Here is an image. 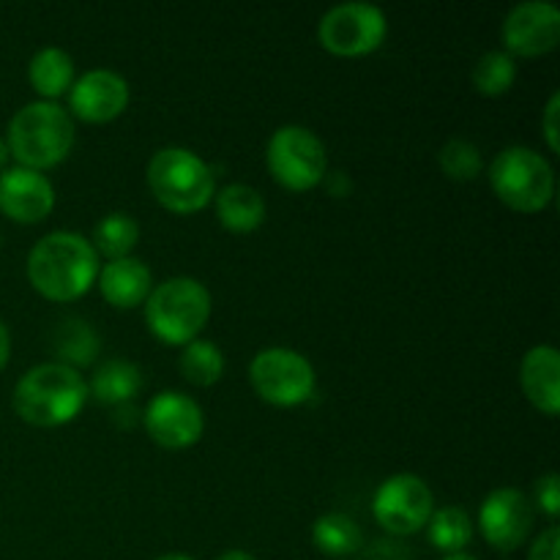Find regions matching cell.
Instances as JSON below:
<instances>
[{
    "mask_svg": "<svg viewBox=\"0 0 560 560\" xmlns=\"http://www.w3.org/2000/svg\"><path fill=\"white\" fill-rule=\"evenodd\" d=\"M98 255L82 235L58 230L44 235L27 255V279L49 301H74L96 284Z\"/></svg>",
    "mask_w": 560,
    "mask_h": 560,
    "instance_id": "6da1fadb",
    "label": "cell"
},
{
    "mask_svg": "<svg viewBox=\"0 0 560 560\" xmlns=\"http://www.w3.org/2000/svg\"><path fill=\"white\" fill-rule=\"evenodd\" d=\"M88 402V383L71 366L47 361L31 366L16 381L14 405L16 416L33 427H63L80 416Z\"/></svg>",
    "mask_w": 560,
    "mask_h": 560,
    "instance_id": "7a4b0ae2",
    "label": "cell"
},
{
    "mask_svg": "<svg viewBox=\"0 0 560 560\" xmlns=\"http://www.w3.org/2000/svg\"><path fill=\"white\" fill-rule=\"evenodd\" d=\"M5 145L20 167L42 173L69 156L74 145V120L60 104L31 102L9 120Z\"/></svg>",
    "mask_w": 560,
    "mask_h": 560,
    "instance_id": "3957f363",
    "label": "cell"
},
{
    "mask_svg": "<svg viewBox=\"0 0 560 560\" xmlns=\"http://www.w3.org/2000/svg\"><path fill=\"white\" fill-rule=\"evenodd\" d=\"M211 317V293L191 277L156 284L145 299V323L162 342L189 345Z\"/></svg>",
    "mask_w": 560,
    "mask_h": 560,
    "instance_id": "277c9868",
    "label": "cell"
},
{
    "mask_svg": "<svg viewBox=\"0 0 560 560\" xmlns=\"http://www.w3.org/2000/svg\"><path fill=\"white\" fill-rule=\"evenodd\" d=\"M148 186L167 211L195 213L211 202L213 173L189 148H162L148 164Z\"/></svg>",
    "mask_w": 560,
    "mask_h": 560,
    "instance_id": "5b68a950",
    "label": "cell"
},
{
    "mask_svg": "<svg viewBox=\"0 0 560 560\" xmlns=\"http://www.w3.org/2000/svg\"><path fill=\"white\" fill-rule=\"evenodd\" d=\"M490 186L514 211L536 213L550 206L556 195V173L534 148L509 145L492 159Z\"/></svg>",
    "mask_w": 560,
    "mask_h": 560,
    "instance_id": "8992f818",
    "label": "cell"
},
{
    "mask_svg": "<svg viewBox=\"0 0 560 560\" xmlns=\"http://www.w3.org/2000/svg\"><path fill=\"white\" fill-rule=\"evenodd\" d=\"M266 162L273 180L293 191L315 189L326 180V145L306 126H282L271 135L266 148Z\"/></svg>",
    "mask_w": 560,
    "mask_h": 560,
    "instance_id": "52a82bcc",
    "label": "cell"
},
{
    "mask_svg": "<svg viewBox=\"0 0 560 560\" xmlns=\"http://www.w3.org/2000/svg\"><path fill=\"white\" fill-rule=\"evenodd\" d=\"M249 381L266 402L279 408H293L315 394V370L290 348L260 350L249 364Z\"/></svg>",
    "mask_w": 560,
    "mask_h": 560,
    "instance_id": "ba28073f",
    "label": "cell"
},
{
    "mask_svg": "<svg viewBox=\"0 0 560 560\" xmlns=\"http://www.w3.org/2000/svg\"><path fill=\"white\" fill-rule=\"evenodd\" d=\"M388 31L386 14L372 3H342L323 14L317 38L323 47L342 58H359L383 44Z\"/></svg>",
    "mask_w": 560,
    "mask_h": 560,
    "instance_id": "9c48e42d",
    "label": "cell"
},
{
    "mask_svg": "<svg viewBox=\"0 0 560 560\" xmlns=\"http://www.w3.org/2000/svg\"><path fill=\"white\" fill-rule=\"evenodd\" d=\"M435 512V495L430 485L416 474H397L383 481L372 501L377 525L394 536L419 534Z\"/></svg>",
    "mask_w": 560,
    "mask_h": 560,
    "instance_id": "30bf717a",
    "label": "cell"
},
{
    "mask_svg": "<svg viewBox=\"0 0 560 560\" xmlns=\"http://www.w3.org/2000/svg\"><path fill=\"white\" fill-rule=\"evenodd\" d=\"M142 424L153 443H159L162 448H173V452L195 446L206 430L200 405L186 397L184 392L156 394L142 413Z\"/></svg>",
    "mask_w": 560,
    "mask_h": 560,
    "instance_id": "8fae6325",
    "label": "cell"
},
{
    "mask_svg": "<svg viewBox=\"0 0 560 560\" xmlns=\"http://www.w3.org/2000/svg\"><path fill=\"white\" fill-rule=\"evenodd\" d=\"M479 528L487 545L501 552H512L525 545L534 528V506L528 495L514 487L490 492L479 509Z\"/></svg>",
    "mask_w": 560,
    "mask_h": 560,
    "instance_id": "7c38bea8",
    "label": "cell"
},
{
    "mask_svg": "<svg viewBox=\"0 0 560 560\" xmlns=\"http://www.w3.org/2000/svg\"><path fill=\"white\" fill-rule=\"evenodd\" d=\"M503 42L509 55H536L552 52L560 42V9L547 0H525L517 3L503 20Z\"/></svg>",
    "mask_w": 560,
    "mask_h": 560,
    "instance_id": "4fadbf2b",
    "label": "cell"
},
{
    "mask_svg": "<svg viewBox=\"0 0 560 560\" xmlns=\"http://www.w3.org/2000/svg\"><path fill=\"white\" fill-rule=\"evenodd\" d=\"M55 208V189L47 175L27 167H5L0 173V213L20 224H36Z\"/></svg>",
    "mask_w": 560,
    "mask_h": 560,
    "instance_id": "5bb4252c",
    "label": "cell"
},
{
    "mask_svg": "<svg viewBox=\"0 0 560 560\" xmlns=\"http://www.w3.org/2000/svg\"><path fill=\"white\" fill-rule=\"evenodd\" d=\"M71 113L88 124L118 118L129 104V82L113 69H91L69 88Z\"/></svg>",
    "mask_w": 560,
    "mask_h": 560,
    "instance_id": "9a60e30c",
    "label": "cell"
},
{
    "mask_svg": "<svg viewBox=\"0 0 560 560\" xmlns=\"http://www.w3.org/2000/svg\"><path fill=\"white\" fill-rule=\"evenodd\" d=\"M525 397L545 416H558L560 408V355L556 345H536L525 353L520 366Z\"/></svg>",
    "mask_w": 560,
    "mask_h": 560,
    "instance_id": "2e32d148",
    "label": "cell"
},
{
    "mask_svg": "<svg viewBox=\"0 0 560 560\" xmlns=\"http://www.w3.org/2000/svg\"><path fill=\"white\" fill-rule=\"evenodd\" d=\"M102 295L118 310H131L140 306L142 301L151 295L153 279L151 268L137 257H120V260H109L107 266L98 268L96 277Z\"/></svg>",
    "mask_w": 560,
    "mask_h": 560,
    "instance_id": "e0dca14e",
    "label": "cell"
},
{
    "mask_svg": "<svg viewBox=\"0 0 560 560\" xmlns=\"http://www.w3.org/2000/svg\"><path fill=\"white\" fill-rule=\"evenodd\" d=\"M142 388V370L135 361L109 359L93 372L88 383V397L102 405H131Z\"/></svg>",
    "mask_w": 560,
    "mask_h": 560,
    "instance_id": "ac0fdd59",
    "label": "cell"
},
{
    "mask_svg": "<svg viewBox=\"0 0 560 560\" xmlns=\"http://www.w3.org/2000/svg\"><path fill=\"white\" fill-rule=\"evenodd\" d=\"M217 217L233 233H252L266 219V200L246 184H230L217 195Z\"/></svg>",
    "mask_w": 560,
    "mask_h": 560,
    "instance_id": "d6986e66",
    "label": "cell"
},
{
    "mask_svg": "<svg viewBox=\"0 0 560 560\" xmlns=\"http://www.w3.org/2000/svg\"><path fill=\"white\" fill-rule=\"evenodd\" d=\"M27 80L33 91L47 98H58L60 93L74 85V60L60 47H42L27 63Z\"/></svg>",
    "mask_w": 560,
    "mask_h": 560,
    "instance_id": "ffe728a7",
    "label": "cell"
},
{
    "mask_svg": "<svg viewBox=\"0 0 560 560\" xmlns=\"http://www.w3.org/2000/svg\"><path fill=\"white\" fill-rule=\"evenodd\" d=\"M312 545H315V550L323 552V556L342 560L361 550L364 534H361L359 523H355L353 517L331 512L317 517V523L312 525Z\"/></svg>",
    "mask_w": 560,
    "mask_h": 560,
    "instance_id": "44dd1931",
    "label": "cell"
},
{
    "mask_svg": "<svg viewBox=\"0 0 560 560\" xmlns=\"http://www.w3.org/2000/svg\"><path fill=\"white\" fill-rule=\"evenodd\" d=\"M52 348L55 355L60 359L58 364L77 370V366H88L96 361L102 342H98V334L93 331L91 323L80 320V317H66V320L55 328Z\"/></svg>",
    "mask_w": 560,
    "mask_h": 560,
    "instance_id": "7402d4cb",
    "label": "cell"
},
{
    "mask_svg": "<svg viewBox=\"0 0 560 560\" xmlns=\"http://www.w3.org/2000/svg\"><path fill=\"white\" fill-rule=\"evenodd\" d=\"M137 241H140V224L129 213H107L93 228V249H96V255L107 257V260L131 257V249L137 246Z\"/></svg>",
    "mask_w": 560,
    "mask_h": 560,
    "instance_id": "603a6c76",
    "label": "cell"
},
{
    "mask_svg": "<svg viewBox=\"0 0 560 560\" xmlns=\"http://www.w3.org/2000/svg\"><path fill=\"white\" fill-rule=\"evenodd\" d=\"M430 528H427V536H430V545L435 550L446 552V556H454V552H463L465 547L474 539V523H470L468 512L459 506H443L438 512H432Z\"/></svg>",
    "mask_w": 560,
    "mask_h": 560,
    "instance_id": "cb8c5ba5",
    "label": "cell"
},
{
    "mask_svg": "<svg viewBox=\"0 0 560 560\" xmlns=\"http://www.w3.org/2000/svg\"><path fill=\"white\" fill-rule=\"evenodd\" d=\"M180 375L186 377L195 386H213V383L222 377L224 372V355L208 339H191L189 345H184L180 350Z\"/></svg>",
    "mask_w": 560,
    "mask_h": 560,
    "instance_id": "d4e9b609",
    "label": "cell"
},
{
    "mask_svg": "<svg viewBox=\"0 0 560 560\" xmlns=\"http://www.w3.org/2000/svg\"><path fill=\"white\" fill-rule=\"evenodd\" d=\"M514 77H517V63L503 49L485 52L476 60L474 71H470L474 88L479 93H485V96H501V93H506L514 85Z\"/></svg>",
    "mask_w": 560,
    "mask_h": 560,
    "instance_id": "484cf974",
    "label": "cell"
},
{
    "mask_svg": "<svg viewBox=\"0 0 560 560\" xmlns=\"http://www.w3.org/2000/svg\"><path fill=\"white\" fill-rule=\"evenodd\" d=\"M438 162H441V170L452 180H474L479 178L481 167V151L474 145V142L463 140V137H454L438 153Z\"/></svg>",
    "mask_w": 560,
    "mask_h": 560,
    "instance_id": "4316f807",
    "label": "cell"
},
{
    "mask_svg": "<svg viewBox=\"0 0 560 560\" xmlns=\"http://www.w3.org/2000/svg\"><path fill=\"white\" fill-rule=\"evenodd\" d=\"M536 503L550 520L560 514V479L558 474H547L536 481Z\"/></svg>",
    "mask_w": 560,
    "mask_h": 560,
    "instance_id": "83f0119b",
    "label": "cell"
},
{
    "mask_svg": "<svg viewBox=\"0 0 560 560\" xmlns=\"http://www.w3.org/2000/svg\"><path fill=\"white\" fill-rule=\"evenodd\" d=\"M558 547H560V528L550 525L547 530H541L539 539L530 545L528 560H558Z\"/></svg>",
    "mask_w": 560,
    "mask_h": 560,
    "instance_id": "f1b7e54d",
    "label": "cell"
},
{
    "mask_svg": "<svg viewBox=\"0 0 560 560\" xmlns=\"http://www.w3.org/2000/svg\"><path fill=\"white\" fill-rule=\"evenodd\" d=\"M558 113H560V93H552L550 102L545 107V137H547V145L550 151H560V140H558Z\"/></svg>",
    "mask_w": 560,
    "mask_h": 560,
    "instance_id": "f546056e",
    "label": "cell"
},
{
    "mask_svg": "<svg viewBox=\"0 0 560 560\" xmlns=\"http://www.w3.org/2000/svg\"><path fill=\"white\" fill-rule=\"evenodd\" d=\"M11 359V334L9 328H5V323L0 320V372H3V366L9 364Z\"/></svg>",
    "mask_w": 560,
    "mask_h": 560,
    "instance_id": "4dcf8cb0",
    "label": "cell"
},
{
    "mask_svg": "<svg viewBox=\"0 0 560 560\" xmlns=\"http://www.w3.org/2000/svg\"><path fill=\"white\" fill-rule=\"evenodd\" d=\"M217 560H255V556H249L246 550H228V552H222Z\"/></svg>",
    "mask_w": 560,
    "mask_h": 560,
    "instance_id": "1f68e13d",
    "label": "cell"
},
{
    "mask_svg": "<svg viewBox=\"0 0 560 560\" xmlns=\"http://www.w3.org/2000/svg\"><path fill=\"white\" fill-rule=\"evenodd\" d=\"M9 159H11V151H9V145H5V137H0V173L5 170Z\"/></svg>",
    "mask_w": 560,
    "mask_h": 560,
    "instance_id": "d6a6232c",
    "label": "cell"
},
{
    "mask_svg": "<svg viewBox=\"0 0 560 560\" xmlns=\"http://www.w3.org/2000/svg\"><path fill=\"white\" fill-rule=\"evenodd\" d=\"M156 560H195V558L184 556V552H170V556H162V558H156Z\"/></svg>",
    "mask_w": 560,
    "mask_h": 560,
    "instance_id": "836d02e7",
    "label": "cell"
},
{
    "mask_svg": "<svg viewBox=\"0 0 560 560\" xmlns=\"http://www.w3.org/2000/svg\"><path fill=\"white\" fill-rule=\"evenodd\" d=\"M443 560H479V558L468 556V552H454V556H446Z\"/></svg>",
    "mask_w": 560,
    "mask_h": 560,
    "instance_id": "e575fe53",
    "label": "cell"
},
{
    "mask_svg": "<svg viewBox=\"0 0 560 560\" xmlns=\"http://www.w3.org/2000/svg\"><path fill=\"white\" fill-rule=\"evenodd\" d=\"M0 246H3V238H0Z\"/></svg>",
    "mask_w": 560,
    "mask_h": 560,
    "instance_id": "d590c367",
    "label": "cell"
}]
</instances>
